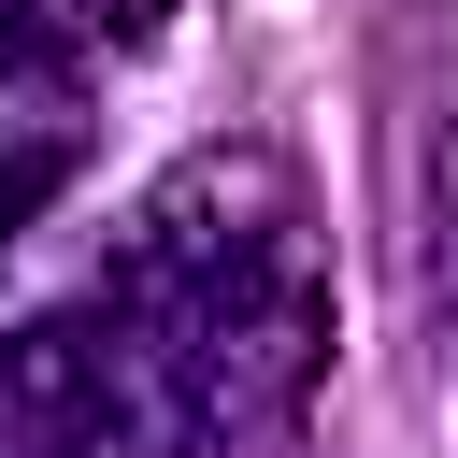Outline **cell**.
Wrapping results in <instances>:
<instances>
[{
	"mask_svg": "<svg viewBox=\"0 0 458 458\" xmlns=\"http://www.w3.org/2000/svg\"><path fill=\"white\" fill-rule=\"evenodd\" d=\"M100 301L215 401V429H286L329 372V258H315V200L286 186V157L258 143H200L172 157L114 258Z\"/></svg>",
	"mask_w": 458,
	"mask_h": 458,
	"instance_id": "obj_1",
	"label": "cell"
},
{
	"mask_svg": "<svg viewBox=\"0 0 458 458\" xmlns=\"http://www.w3.org/2000/svg\"><path fill=\"white\" fill-rule=\"evenodd\" d=\"M0 458H229V429L114 301H72L0 329Z\"/></svg>",
	"mask_w": 458,
	"mask_h": 458,
	"instance_id": "obj_2",
	"label": "cell"
},
{
	"mask_svg": "<svg viewBox=\"0 0 458 458\" xmlns=\"http://www.w3.org/2000/svg\"><path fill=\"white\" fill-rule=\"evenodd\" d=\"M172 29V0H0V86H86L114 57H143Z\"/></svg>",
	"mask_w": 458,
	"mask_h": 458,
	"instance_id": "obj_3",
	"label": "cell"
},
{
	"mask_svg": "<svg viewBox=\"0 0 458 458\" xmlns=\"http://www.w3.org/2000/svg\"><path fill=\"white\" fill-rule=\"evenodd\" d=\"M72 157H86V143H72L57 114H0V258L43 229V200L72 186Z\"/></svg>",
	"mask_w": 458,
	"mask_h": 458,
	"instance_id": "obj_4",
	"label": "cell"
},
{
	"mask_svg": "<svg viewBox=\"0 0 458 458\" xmlns=\"http://www.w3.org/2000/svg\"><path fill=\"white\" fill-rule=\"evenodd\" d=\"M429 329H444V372H458V129L429 157Z\"/></svg>",
	"mask_w": 458,
	"mask_h": 458,
	"instance_id": "obj_5",
	"label": "cell"
}]
</instances>
